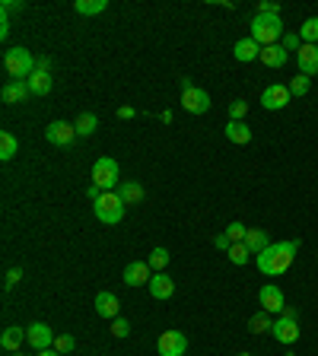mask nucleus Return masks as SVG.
<instances>
[{
  "instance_id": "13",
  "label": "nucleus",
  "mask_w": 318,
  "mask_h": 356,
  "mask_svg": "<svg viewBox=\"0 0 318 356\" xmlns=\"http://www.w3.org/2000/svg\"><path fill=\"white\" fill-rule=\"evenodd\" d=\"M258 302H261V309H264V312H274V315H280V312L286 309V302H284V289L274 287V283H267V287H261Z\"/></svg>"
},
{
  "instance_id": "18",
  "label": "nucleus",
  "mask_w": 318,
  "mask_h": 356,
  "mask_svg": "<svg viewBox=\"0 0 318 356\" xmlns=\"http://www.w3.org/2000/svg\"><path fill=\"white\" fill-rule=\"evenodd\" d=\"M0 96H3V102H7V105H19V102H26L32 93H29V83H26V80H10Z\"/></svg>"
},
{
  "instance_id": "3",
  "label": "nucleus",
  "mask_w": 318,
  "mask_h": 356,
  "mask_svg": "<svg viewBox=\"0 0 318 356\" xmlns=\"http://www.w3.org/2000/svg\"><path fill=\"white\" fill-rule=\"evenodd\" d=\"M95 210V219L99 223H105V226H115V223H121L124 219V210H128V204L118 198V191H102V198L93 204Z\"/></svg>"
},
{
  "instance_id": "22",
  "label": "nucleus",
  "mask_w": 318,
  "mask_h": 356,
  "mask_svg": "<svg viewBox=\"0 0 318 356\" xmlns=\"http://www.w3.org/2000/svg\"><path fill=\"white\" fill-rule=\"evenodd\" d=\"M226 140H232V143H251V128L249 121H229L223 128Z\"/></svg>"
},
{
  "instance_id": "23",
  "label": "nucleus",
  "mask_w": 318,
  "mask_h": 356,
  "mask_svg": "<svg viewBox=\"0 0 318 356\" xmlns=\"http://www.w3.org/2000/svg\"><path fill=\"white\" fill-rule=\"evenodd\" d=\"M267 245H271V239H267L264 229H249V235H245V248H249L255 258H258L261 252H264Z\"/></svg>"
},
{
  "instance_id": "17",
  "label": "nucleus",
  "mask_w": 318,
  "mask_h": 356,
  "mask_svg": "<svg viewBox=\"0 0 318 356\" xmlns=\"http://www.w3.org/2000/svg\"><path fill=\"white\" fill-rule=\"evenodd\" d=\"M232 58L242 61V64L258 61V58H261V45L255 42V38H239V42L232 45Z\"/></svg>"
},
{
  "instance_id": "8",
  "label": "nucleus",
  "mask_w": 318,
  "mask_h": 356,
  "mask_svg": "<svg viewBox=\"0 0 318 356\" xmlns=\"http://www.w3.org/2000/svg\"><path fill=\"white\" fill-rule=\"evenodd\" d=\"M156 350H159V356H185L188 337H185L181 331H163L159 340H156Z\"/></svg>"
},
{
  "instance_id": "4",
  "label": "nucleus",
  "mask_w": 318,
  "mask_h": 356,
  "mask_svg": "<svg viewBox=\"0 0 318 356\" xmlns=\"http://www.w3.org/2000/svg\"><path fill=\"white\" fill-rule=\"evenodd\" d=\"M35 67H38V64L32 61V54H29L23 45H16V48H10V51L3 54V70H7V77H13V80H29L35 73Z\"/></svg>"
},
{
  "instance_id": "44",
  "label": "nucleus",
  "mask_w": 318,
  "mask_h": 356,
  "mask_svg": "<svg viewBox=\"0 0 318 356\" xmlns=\"http://www.w3.org/2000/svg\"><path fill=\"white\" fill-rule=\"evenodd\" d=\"M239 356H251V353H239Z\"/></svg>"
},
{
  "instance_id": "21",
  "label": "nucleus",
  "mask_w": 318,
  "mask_h": 356,
  "mask_svg": "<svg viewBox=\"0 0 318 356\" xmlns=\"http://www.w3.org/2000/svg\"><path fill=\"white\" fill-rule=\"evenodd\" d=\"M95 315H102V318H118V299L115 293H99L95 296Z\"/></svg>"
},
{
  "instance_id": "9",
  "label": "nucleus",
  "mask_w": 318,
  "mask_h": 356,
  "mask_svg": "<svg viewBox=\"0 0 318 356\" xmlns=\"http://www.w3.org/2000/svg\"><path fill=\"white\" fill-rule=\"evenodd\" d=\"M26 331H29V347H32L35 353H42V350H54V337H58V334H54V331L48 328L45 322L29 324Z\"/></svg>"
},
{
  "instance_id": "36",
  "label": "nucleus",
  "mask_w": 318,
  "mask_h": 356,
  "mask_svg": "<svg viewBox=\"0 0 318 356\" xmlns=\"http://www.w3.org/2000/svg\"><path fill=\"white\" fill-rule=\"evenodd\" d=\"M280 45H284L286 51H299L302 48V38L296 32H284V38H280Z\"/></svg>"
},
{
  "instance_id": "43",
  "label": "nucleus",
  "mask_w": 318,
  "mask_h": 356,
  "mask_svg": "<svg viewBox=\"0 0 318 356\" xmlns=\"http://www.w3.org/2000/svg\"><path fill=\"white\" fill-rule=\"evenodd\" d=\"M35 356H60L58 350H42V353H35Z\"/></svg>"
},
{
  "instance_id": "32",
  "label": "nucleus",
  "mask_w": 318,
  "mask_h": 356,
  "mask_svg": "<svg viewBox=\"0 0 318 356\" xmlns=\"http://www.w3.org/2000/svg\"><path fill=\"white\" fill-rule=\"evenodd\" d=\"M245 115H249V102H245V99H232L229 102V121H245Z\"/></svg>"
},
{
  "instance_id": "27",
  "label": "nucleus",
  "mask_w": 318,
  "mask_h": 356,
  "mask_svg": "<svg viewBox=\"0 0 318 356\" xmlns=\"http://www.w3.org/2000/svg\"><path fill=\"white\" fill-rule=\"evenodd\" d=\"M73 128H77V137H89V134H95V128H99V118H95L93 112H83L73 121Z\"/></svg>"
},
{
  "instance_id": "34",
  "label": "nucleus",
  "mask_w": 318,
  "mask_h": 356,
  "mask_svg": "<svg viewBox=\"0 0 318 356\" xmlns=\"http://www.w3.org/2000/svg\"><path fill=\"white\" fill-rule=\"evenodd\" d=\"M226 254H229V261H232V264H249V248H245V242H236V245H232V248H229V252H226Z\"/></svg>"
},
{
  "instance_id": "7",
  "label": "nucleus",
  "mask_w": 318,
  "mask_h": 356,
  "mask_svg": "<svg viewBox=\"0 0 318 356\" xmlns=\"http://www.w3.org/2000/svg\"><path fill=\"white\" fill-rule=\"evenodd\" d=\"M121 182V169L118 163H115L112 156H102V159H95L93 165V185H99L102 191H115Z\"/></svg>"
},
{
  "instance_id": "2",
  "label": "nucleus",
  "mask_w": 318,
  "mask_h": 356,
  "mask_svg": "<svg viewBox=\"0 0 318 356\" xmlns=\"http://www.w3.org/2000/svg\"><path fill=\"white\" fill-rule=\"evenodd\" d=\"M249 38H255L261 48H267V45H280V38H284V23H280V16L255 13L251 29H249Z\"/></svg>"
},
{
  "instance_id": "19",
  "label": "nucleus",
  "mask_w": 318,
  "mask_h": 356,
  "mask_svg": "<svg viewBox=\"0 0 318 356\" xmlns=\"http://www.w3.org/2000/svg\"><path fill=\"white\" fill-rule=\"evenodd\" d=\"M26 83H29V93H32V96H48V93H52V70L35 67V73Z\"/></svg>"
},
{
  "instance_id": "15",
  "label": "nucleus",
  "mask_w": 318,
  "mask_h": 356,
  "mask_svg": "<svg viewBox=\"0 0 318 356\" xmlns=\"http://www.w3.org/2000/svg\"><path fill=\"white\" fill-rule=\"evenodd\" d=\"M146 289H150V296H153V299H172V293H175V280L163 270V274H153V280L146 283Z\"/></svg>"
},
{
  "instance_id": "14",
  "label": "nucleus",
  "mask_w": 318,
  "mask_h": 356,
  "mask_svg": "<svg viewBox=\"0 0 318 356\" xmlns=\"http://www.w3.org/2000/svg\"><path fill=\"white\" fill-rule=\"evenodd\" d=\"M29 344V331L26 328H16V324H10L3 334H0V347L7 350V353H19V347Z\"/></svg>"
},
{
  "instance_id": "38",
  "label": "nucleus",
  "mask_w": 318,
  "mask_h": 356,
  "mask_svg": "<svg viewBox=\"0 0 318 356\" xmlns=\"http://www.w3.org/2000/svg\"><path fill=\"white\" fill-rule=\"evenodd\" d=\"M258 13H271V16H280V3H277V0H261V3H258Z\"/></svg>"
},
{
  "instance_id": "26",
  "label": "nucleus",
  "mask_w": 318,
  "mask_h": 356,
  "mask_svg": "<svg viewBox=\"0 0 318 356\" xmlns=\"http://www.w3.org/2000/svg\"><path fill=\"white\" fill-rule=\"evenodd\" d=\"M118 198L124 200V204H140V200H144V188H140L137 182H121L118 185Z\"/></svg>"
},
{
  "instance_id": "35",
  "label": "nucleus",
  "mask_w": 318,
  "mask_h": 356,
  "mask_svg": "<svg viewBox=\"0 0 318 356\" xmlns=\"http://www.w3.org/2000/svg\"><path fill=\"white\" fill-rule=\"evenodd\" d=\"M73 347H77V340L70 337V334H58V337H54V350H58L60 356H64V353H70V350H73Z\"/></svg>"
},
{
  "instance_id": "16",
  "label": "nucleus",
  "mask_w": 318,
  "mask_h": 356,
  "mask_svg": "<svg viewBox=\"0 0 318 356\" xmlns=\"http://www.w3.org/2000/svg\"><path fill=\"white\" fill-rule=\"evenodd\" d=\"M296 61H299V73L315 77L318 73V45H302L299 51H296Z\"/></svg>"
},
{
  "instance_id": "11",
  "label": "nucleus",
  "mask_w": 318,
  "mask_h": 356,
  "mask_svg": "<svg viewBox=\"0 0 318 356\" xmlns=\"http://www.w3.org/2000/svg\"><path fill=\"white\" fill-rule=\"evenodd\" d=\"M290 86H280V83H274V86H267L264 93H261V105H264L267 112H280V108H286L290 105Z\"/></svg>"
},
{
  "instance_id": "30",
  "label": "nucleus",
  "mask_w": 318,
  "mask_h": 356,
  "mask_svg": "<svg viewBox=\"0 0 318 356\" xmlns=\"http://www.w3.org/2000/svg\"><path fill=\"white\" fill-rule=\"evenodd\" d=\"M146 264L153 268V274H163L166 264H169V252H166V248H153V252H150V258H146Z\"/></svg>"
},
{
  "instance_id": "1",
  "label": "nucleus",
  "mask_w": 318,
  "mask_h": 356,
  "mask_svg": "<svg viewBox=\"0 0 318 356\" xmlns=\"http://www.w3.org/2000/svg\"><path fill=\"white\" fill-rule=\"evenodd\" d=\"M299 254V242H274L267 245L264 252L258 254V270L264 277H277V274H286L293 268V261Z\"/></svg>"
},
{
  "instance_id": "41",
  "label": "nucleus",
  "mask_w": 318,
  "mask_h": 356,
  "mask_svg": "<svg viewBox=\"0 0 318 356\" xmlns=\"http://www.w3.org/2000/svg\"><path fill=\"white\" fill-rule=\"evenodd\" d=\"M0 10H3V13H13V10H23V0H3V3H0Z\"/></svg>"
},
{
  "instance_id": "29",
  "label": "nucleus",
  "mask_w": 318,
  "mask_h": 356,
  "mask_svg": "<svg viewBox=\"0 0 318 356\" xmlns=\"http://www.w3.org/2000/svg\"><path fill=\"white\" fill-rule=\"evenodd\" d=\"M299 38L302 45H318V16H309L299 26Z\"/></svg>"
},
{
  "instance_id": "5",
  "label": "nucleus",
  "mask_w": 318,
  "mask_h": 356,
  "mask_svg": "<svg viewBox=\"0 0 318 356\" xmlns=\"http://www.w3.org/2000/svg\"><path fill=\"white\" fill-rule=\"evenodd\" d=\"M274 340H280V344H296L299 340V312L293 309V305H286L284 312H280V318H274Z\"/></svg>"
},
{
  "instance_id": "25",
  "label": "nucleus",
  "mask_w": 318,
  "mask_h": 356,
  "mask_svg": "<svg viewBox=\"0 0 318 356\" xmlns=\"http://www.w3.org/2000/svg\"><path fill=\"white\" fill-rule=\"evenodd\" d=\"M73 10L80 16H99L109 10V0H73Z\"/></svg>"
},
{
  "instance_id": "20",
  "label": "nucleus",
  "mask_w": 318,
  "mask_h": 356,
  "mask_svg": "<svg viewBox=\"0 0 318 356\" xmlns=\"http://www.w3.org/2000/svg\"><path fill=\"white\" fill-rule=\"evenodd\" d=\"M264 67H284L286 61H290V51H286L284 45H267V48H261V58H258Z\"/></svg>"
},
{
  "instance_id": "6",
  "label": "nucleus",
  "mask_w": 318,
  "mask_h": 356,
  "mask_svg": "<svg viewBox=\"0 0 318 356\" xmlns=\"http://www.w3.org/2000/svg\"><path fill=\"white\" fill-rule=\"evenodd\" d=\"M181 108L191 115H204L210 112V93L201 86H194L188 77H181Z\"/></svg>"
},
{
  "instance_id": "45",
  "label": "nucleus",
  "mask_w": 318,
  "mask_h": 356,
  "mask_svg": "<svg viewBox=\"0 0 318 356\" xmlns=\"http://www.w3.org/2000/svg\"><path fill=\"white\" fill-rule=\"evenodd\" d=\"M13 356H23V353H13Z\"/></svg>"
},
{
  "instance_id": "24",
  "label": "nucleus",
  "mask_w": 318,
  "mask_h": 356,
  "mask_svg": "<svg viewBox=\"0 0 318 356\" xmlns=\"http://www.w3.org/2000/svg\"><path fill=\"white\" fill-rule=\"evenodd\" d=\"M249 331H251V334H271V331H274V318H271V312L261 309V312L251 315V318H249Z\"/></svg>"
},
{
  "instance_id": "12",
  "label": "nucleus",
  "mask_w": 318,
  "mask_h": 356,
  "mask_svg": "<svg viewBox=\"0 0 318 356\" xmlns=\"http://www.w3.org/2000/svg\"><path fill=\"white\" fill-rule=\"evenodd\" d=\"M121 280H124L128 287H144V283L153 280V268H150L146 261H130L128 268H124V274H121Z\"/></svg>"
},
{
  "instance_id": "33",
  "label": "nucleus",
  "mask_w": 318,
  "mask_h": 356,
  "mask_svg": "<svg viewBox=\"0 0 318 356\" xmlns=\"http://www.w3.org/2000/svg\"><path fill=\"white\" fill-rule=\"evenodd\" d=\"M226 235H229V242H232V245H236V242H245V235H249V226L236 219V223H229V226H226Z\"/></svg>"
},
{
  "instance_id": "28",
  "label": "nucleus",
  "mask_w": 318,
  "mask_h": 356,
  "mask_svg": "<svg viewBox=\"0 0 318 356\" xmlns=\"http://www.w3.org/2000/svg\"><path fill=\"white\" fill-rule=\"evenodd\" d=\"M16 153H19L16 137H13L10 130H3V134H0V159H3V163H10V159L16 156Z\"/></svg>"
},
{
  "instance_id": "10",
  "label": "nucleus",
  "mask_w": 318,
  "mask_h": 356,
  "mask_svg": "<svg viewBox=\"0 0 318 356\" xmlns=\"http://www.w3.org/2000/svg\"><path fill=\"white\" fill-rule=\"evenodd\" d=\"M45 140L54 143V147H70V143L77 140V128L67 124V121H52L48 128H45Z\"/></svg>"
},
{
  "instance_id": "37",
  "label": "nucleus",
  "mask_w": 318,
  "mask_h": 356,
  "mask_svg": "<svg viewBox=\"0 0 318 356\" xmlns=\"http://www.w3.org/2000/svg\"><path fill=\"white\" fill-rule=\"evenodd\" d=\"M112 334H115V337H121V340L128 337V334H130L128 318H115V322H112Z\"/></svg>"
},
{
  "instance_id": "39",
  "label": "nucleus",
  "mask_w": 318,
  "mask_h": 356,
  "mask_svg": "<svg viewBox=\"0 0 318 356\" xmlns=\"http://www.w3.org/2000/svg\"><path fill=\"white\" fill-rule=\"evenodd\" d=\"M19 280H23V270H19V268H10V270H7V280H3V283H7V289H13Z\"/></svg>"
},
{
  "instance_id": "31",
  "label": "nucleus",
  "mask_w": 318,
  "mask_h": 356,
  "mask_svg": "<svg viewBox=\"0 0 318 356\" xmlns=\"http://www.w3.org/2000/svg\"><path fill=\"white\" fill-rule=\"evenodd\" d=\"M312 86V80L306 77V73H296V77L290 80V96H306Z\"/></svg>"
},
{
  "instance_id": "40",
  "label": "nucleus",
  "mask_w": 318,
  "mask_h": 356,
  "mask_svg": "<svg viewBox=\"0 0 318 356\" xmlns=\"http://www.w3.org/2000/svg\"><path fill=\"white\" fill-rule=\"evenodd\" d=\"M214 245H216V248H220V252H229V248H232V242H229V235H226V233H220V235H216V239H214Z\"/></svg>"
},
{
  "instance_id": "42",
  "label": "nucleus",
  "mask_w": 318,
  "mask_h": 356,
  "mask_svg": "<svg viewBox=\"0 0 318 356\" xmlns=\"http://www.w3.org/2000/svg\"><path fill=\"white\" fill-rule=\"evenodd\" d=\"M134 115H137V112H134V108H130V105H121V108H118V118H124V121H130V118H134Z\"/></svg>"
}]
</instances>
